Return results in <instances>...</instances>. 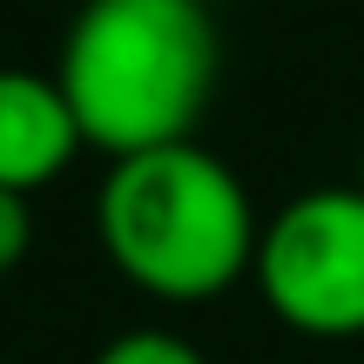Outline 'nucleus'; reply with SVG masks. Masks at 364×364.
<instances>
[{"label": "nucleus", "instance_id": "obj_1", "mask_svg": "<svg viewBox=\"0 0 364 364\" xmlns=\"http://www.w3.org/2000/svg\"><path fill=\"white\" fill-rule=\"evenodd\" d=\"M216 75L223 41L203 0H81L54 61L81 142L108 162L189 142L216 102Z\"/></svg>", "mask_w": 364, "mask_h": 364}, {"label": "nucleus", "instance_id": "obj_2", "mask_svg": "<svg viewBox=\"0 0 364 364\" xmlns=\"http://www.w3.org/2000/svg\"><path fill=\"white\" fill-rule=\"evenodd\" d=\"M95 236L122 284L156 304H216L257 263V203L243 176L189 142L115 156L95 189Z\"/></svg>", "mask_w": 364, "mask_h": 364}, {"label": "nucleus", "instance_id": "obj_3", "mask_svg": "<svg viewBox=\"0 0 364 364\" xmlns=\"http://www.w3.org/2000/svg\"><path fill=\"white\" fill-rule=\"evenodd\" d=\"M250 284L297 338H364V182L290 196L257 236Z\"/></svg>", "mask_w": 364, "mask_h": 364}, {"label": "nucleus", "instance_id": "obj_4", "mask_svg": "<svg viewBox=\"0 0 364 364\" xmlns=\"http://www.w3.org/2000/svg\"><path fill=\"white\" fill-rule=\"evenodd\" d=\"M81 149L88 142L61 81L41 68H0V189H48Z\"/></svg>", "mask_w": 364, "mask_h": 364}, {"label": "nucleus", "instance_id": "obj_5", "mask_svg": "<svg viewBox=\"0 0 364 364\" xmlns=\"http://www.w3.org/2000/svg\"><path fill=\"white\" fill-rule=\"evenodd\" d=\"M95 364H209V358L169 324H135V331H115L95 351Z\"/></svg>", "mask_w": 364, "mask_h": 364}, {"label": "nucleus", "instance_id": "obj_6", "mask_svg": "<svg viewBox=\"0 0 364 364\" xmlns=\"http://www.w3.org/2000/svg\"><path fill=\"white\" fill-rule=\"evenodd\" d=\"M27 243H34V196L0 189V277L27 257Z\"/></svg>", "mask_w": 364, "mask_h": 364}, {"label": "nucleus", "instance_id": "obj_7", "mask_svg": "<svg viewBox=\"0 0 364 364\" xmlns=\"http://www.w3.org/2000/svg\"><path fill=\"white\" fill-rule=\"evenodd\" d=\"M358 182H364V142H358Z\"/></svg>", "mask_w": 364, "mask_h": 364}, {"label": "nucleus", "instance_id": "obj_8", "mask_svg": "<svg viewBox=\"0 0 364 364\" xmlns=\"http://www.w3.org/2000/svg\"><path fill=\"white\" fill-rule=\"evenodd\" d=\"M75 7H81V0H75Z\"/></svg>", "mask_w": 364, "mask_h": 364}]
</instances>
